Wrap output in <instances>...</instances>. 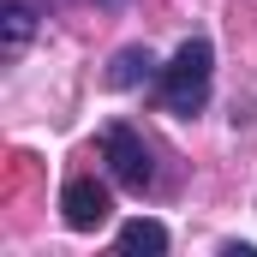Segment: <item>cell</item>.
<instances>
[{
	"label": "cell",
	"mask_w": 257,
	"mask_h": 257,
	"mask_svg": "<svg viewBox=\"0 0 257 257\" xmlns=\"http://www.w3.org/2000/svg\"><path fill=\"white\" fill-rule=\"evenodd\" d=\"M209 84H215V48H209V36H186V42L174 48V60L162 66V78H156L162 108H168V114H180V120L203 114Z\"/></svg>",
	"instance_id": "cell-1"
},
{
	"label": "cell",
	"mask_w": 257,
	"mask_h": 257,
	"mask_svg": "<svg viewBox=\"0 0 257 257\" xmlns=\"http://www.w3.org/2000/svg\"><path fill=\"white\" fill-rule=\"evenodd\" d=\"M102 162H108V180L126 186V192H150L156 186V156H150V144L126 120H114V126L102 132Z\"/></svg>",
	"instance_id": "cell-2"
},
{
	"label": "cell",
	"mask_w": 257,
	"mask_h": 257,
	"mask_svg": "<svg viewBox=\"0 0 257 257\" xmlns=\"http://www.w3.org/2000/svg\"><path fill=\"white\" fill-rule=\"evenodd\" d=\"M60 215H66V227H72V233H96V227L114 215V197H108L102 180L78 174V180H66V186H60Z\"/></svg>",
	"instance_id": "cell-3"
},
{
	"label": "cell",
	"mask_w": 257,
	"mask_h": 257,
	"mask_svg": "<svg viewBox=\"0 0 257 257\" xmlns=\"http://www.w3.org/2000/svg\"><path fill=\"white\" fill-rule=\"evenodd\" d=\"M36 24H42V12H36L30 0H0V54H6V60H18V54L30 48Z\"/></svg>",
	"instance_id": "cell-4"
},
{
	"label": "cell",
	"mask_w": 257,
	"mask_h": 257,
	"mask_svg": "<svg viewBox=\"0 0 257 257\" xmlns=\"http://www.w3.org/2000/svg\"><path fill=\"white\" fill-rule=\"evenodd\" d=\"M162 78V60L144 48V42H132V48H120L114 60H108V84L114 90H138V84H156Z\"/></svg>",
	"instance_id": "cell-5"
},
{
	"label": "cell",
	"mask_w": 257,
	"mask_h": 257,
	"mask_svg": "<svg viewBox=\"0 0 257 257\" xmlns=\"http://www.w3.org/2000/svg\"><path fill=\"white\" fill-rule=\"evenodd\" d=\"M120 251H150V257H162V251H168V227L150 221V215H132V221H120Z\"/></svg>",
	"instance_id": "cell-6"
},
{
	"label": "cell",
	"mask_w": 257,
	"mask_h": 257,
	"mask_svg": "<svg viewBox=\"0 0 257 257\" xmlns=\"http://www.w3.org/2000/svg\"><path fill=\"white\" fill-rule=\"evenodd\" d=\"M96 6H108V12H114V6H126V0H96Z\"/></svg>",
	"instance_id": "cell-7"
}]
</instances>
